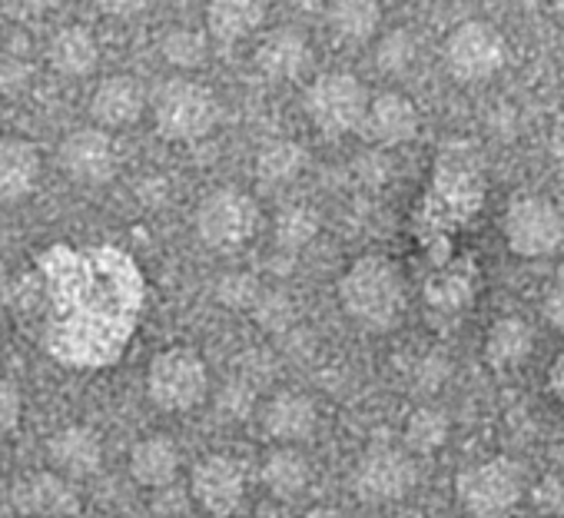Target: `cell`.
Listing matches in <instances>:
<instances>
[{"mask_svg": "<svg viewBox=\"0 0 564 518\" xmlns=\"http://www.w3.org/2000/svg\"><path fill=\"white\" fill-rule=\"evenodd\" d=\"M51 8H54V0H0V11L21 24L41 21Z\"/></svg>", "mask_w": 564, "mask_h": 518, "instance_id": "obj_34", "label": "cell"}, {"mask_svg": "<svg viewBox=\"0 0 564 518\" xmlns=\"http://www.w3.org/2000/svg\"><path fill=\"white\" fill-rule=\"evenodd\" d=\"M541 316L547 320V326H551L554 333H561V336H564V283H554V287L544 293Z\"/></svg>", "mask_w": 564, "mask_h": 518, "instance_id": "obj_35", "label": "cell"}, {"mask_svg": "<svg viewBox=\"0 0 564 518\" xmlns=\"http://www.w3.org/2000/svg\"><path fill=\"white\" fill-rule=\"evenodd\" d=\"M485 363L495 373H511L524 366L534 353V330L521 316H498L485 333Z\"/></svg>", "mask_w": 564, "mask_h": 518, "instance_id": "obj_19", "label": "cell"}, {"mask_svg": "<svg viewBox=\"0 0 564 518\" xmlns=\"http://www.w3.org/2000/svg\"><path fill=\"white\" fill-rule=\"evenodd\" d=\"M296 4H303L306 11H316V4H319V0H296Z\"/></svg>", "mask_w": 564, "mask_h": 518, "instance_id": "obj_41", "label": "cell"}, {"mask_svg": "<svg viewBox=\"0 0 564 518\" xmlns=\"http://www.w3.org/2000/svg\"><path fill=\"white\" fill-rule=\"evenodd\" d=\"M538 518H551V515H538Z\"/></svg>", "mask_w": 564, "mask_h": 518, "instance_id": "obj_43", "label": "cell"}, {"mask_svg": "<svg viewBox=\"0 0 564 518\" xmlns=\"http://www.w3.org/2000/svg\"><path fill=\"white\" fill-rule=\"evenodd\" d=\"M505 242L521 259H544L564 242V216L544 196H514L505 209Z\"/></svg>", "mask_w": 564, "mask_h": 518, "instance_id": "obj_6", "label": "cell"}, {"mask_svg": "<svg viewBox=\"0 0 564 518\" xmlns=\"http://www.w3.org/2000/svg\"><path fill=\"white\" fill-rule=\"evenodd\" d=\"M94 8L110 18H137L147 8V0H94Z\"/></svg>", "mask_w": 564, "mask_h": 518, "instance_id": "obj_36", "label": "cell"}, {"mask_svg": "<svg viewBox=\"0 0 564 518\" xmlns=\"http://www.w3.org/2000/svg\"><path fill=\"white\" fill-rule=\"evenodd\" d=\"M160 54L166 64L180 67V71H196L206 64L209 57V41L206 34L199 31H189V28H173L166 31V37L160 41Z\"/></svg>", "mask_w": 564, "mask_h": 518, "instance_id": "obj_27", "label": "cell"}, {"mask_svg": "<svg viewBox=\"0 0 564 518\" xmlns=\"http://www.w3.org/2000/svg\"><path fill=\"white\" fill-rule=\"evenodd\" d=\"M310 462L296 449H275L262 462V485L282 501L300 498L310 488Z\"/></svg>", "mask_w": 564, "mask_h": 518, "instance_id": "obj_23", "label": "cell"}, {"mask_svg": "<svg viewBox=\"0 0 564 518\" xmlns=\"http://www.w3.org/2000/svg\"><path fill=\"white\" fill-rule=\"evenodd\" d=\"M303 518H346L339 508H333V505H316V508H310Z\"/></svg>", "mask_w": 564, "mask_h": 518, "instance_id": "obj_39", "label": "cell"}, {"mask_svg": "<svg viewBox=\"0 0 564 518\" xmlns=\"http://www.w3.org/2000/svg\"><path fill=\"white\" fill-rule=\"evenodd\" d=\"M429 300L432 306H442V310H462L471 303V273H448L442 277L438 283L429 287Z\"/></svg>", "mask_w": 564, "mask_h": 518, "instance_id": "obj_30", "label": "cell"}, {"mask_svg": "<svg viewBox=\"0 0 564 518\" xmlns=\"http://www.w3.org/2000/svg\"><path fill=\"white\" fill-rule=\"evenodd\" d=\"M180 472V452L166 435L140 439L130 452V475L147 488H163Z\"/></svg>", "mask_w": 564, "mask_h": 518, "instance_id": "obj_21", "label": "cell"}, {"mask_svg": "<svg viewBox=\"0 0 564 518\" xmlns=\"http://www.w3.org/2000/svg\"><path fill=\"white\" fill-rule=\"evenodd\" d=\"M343 310L369 333H389L405 316V283L392 259L359 256L339 283Z\"/></svg>", "mask_w": 564, "mask_h": 518, "instance_id": "obj_1", "label": "cell"}, {"mask_svg": "<svg viewBox=\"0 0 564 518\" xmlns=\"http://www.w3.org/2000/svg\"><path fill=\"white\" fill-rule=\"evenodd\" d=\"M319 233V213L313 206H286L275 216V242L282 249H303Z\"/></svg>", "mask_w": 564, "mask_h": 518, "instance_id": "obj_28", "label": "cell"}, {"mask_svg": "<svg viewBox=\"0 0 564 518\" xmlns=\"http://www.w3.org/2000/svg\"><path fill=\"white\" fill-rule=\"evenodd\" d=\"M189 492L196 505L209 515H232L242 505L246 495V475L242 465L229 455H206L193 465Z\"/></svg>", "mask_w": 564, "mask_h": 518, "instance_id": "obj_11", "label": "cell"}, {"mask_svg": "<svg viewBox=\"0 0 564 518\" xmlns=\"http://www.w3.org/2000/svg\"><path fill=\"white\" fill-rule=\"evenodd\" d=\"M256 67L269 80H296L310 67V41L296 28H275L256 47Z\"/></svg>", "mask_w": 564, "mask_h": 518, "instance_id": "obj_17", "label": "cell"}, {"mask_svg": "<svg viewBox=\"0 0 564 518\" xmlns=\"http://www.w3.org/2000/svg\"><path fill=\"white\" fill-rule=\"evenodd\" d=\"M265 21V0H209L206 28L216 41L236 44L259 31Z\"/></svg>", "mask_w": 564, "mask_h": 518, "instance_id": "obj_20", "label": "cell"}, {"mask_svg": "<svg viewBox=\"0 0 564 518\" xmlns=\"http://www.w3.org/2000/svg\"><path fill=\"white\" fill-rule=\"evenodd\" d=\"M306 170V150L293 140H269L256 157V173L262 183H293Z\"/></svg>", "mask_w": 564, "mask_h": 518, "instance_id": "obj_25", "label": "cell"}, {"mask_svg": "<svg viewBox=\"0 0 564 518\" xmlns=\"http://www.w3.org/2000/svg\"><path fill=\"white\" fill-rule=\"evenodd\" d=\"M259 229V206L242 190H213L196 209V233L209 249L229 252L249 242Z\"/></svg>", "mask_w": 564, "mask_h": 518, "instance_id": "obj_7", "label": "cell"}, {"mask_svg": "<svg viewBox=\"0 0 564 518\" xmlns=\"http://www.w3.org/2000/svg\"><path fill=\"white\" fill-rule=\"evenodd\" d=\"M47 61L64 77H87V74H94V67L100 61V47H97V41H94V34L87 28L74 24V28H64V31L54 34Z\"/></svg>", "mask_w": 564, "mask_h": 518, "instance_id": "obj_22", "label": "cell"}, {"mask_svg": "<svg viewBox=\"0 0 564 518\" xmlns=\"http://www.w3.org/2000/svg\"><path fill=\"white\" fill-rule=\"evenodd\" d=\"M531 505L541 515L564 518V472H547L531 488Z\"/></svg>", "mask_w": 564, "mask_h": 518, "instance_id": "obj_31", "label": "cell"}, {"mask_svg": "<svg viewBox=\"0 0 564 518\" xmlns=\"http://www.w3.org/2000/svg\"><path fill=\"white\" fill-rule=\"evenodd\" d=\"M47 458L64 478H87L104 465V445L94 429L67 425L47 439Z\"/></svg>", "mask_w": 564, "mask_h": 518, "instance_id": "obj_15", "label": "cell"}, {"mask_svg": "<svg viewBox=\"0 0 564 518\" xmlns=\"http://www.w3.org/2000/svg\"><path fill=\"white\" fill-rule=\"evenodd\" d=\"M143 107H147V90L137 77H127V74L100 80V87L94 90V100H90L94 120L107 130H123V127L137 123Z\"/></svg>", "mask_w": 564, "mask_h": 518, "instance_id": "obj_16", "label": "cell"}, {"mask_svg": "<svg viewBox=\"0 0 564 518\" xmlns=\"http://www.w3.org/2000/svg\"><path fill=\"white\" fill-rule=\"evenodd\" d=\"M524 468L508 455L475 462L455 478L458 505L471 518H511V511L524 498Z\"/></svg>", "mask_w": 564, "mask_h": 518, "instance_id": "obj_2", "label": "cell"}, {"mask_svg": "<svg viewBox=\"0 0 564 518\" xmlns=\"http://www.w3.org/2000/svg\"><path fill=\"white\" fill-rule=\"evenodd\" d=\"M21 412H24V402H21L18 386L8 382V379H0V439H8L18 429Z\"/></svg>", "mask_w": 564, "mask_h": 518, "instance_id": "obj_33", "label": "cell"}, {"mask_svg": "<svg viewBox=\"0 0 564 518\" xmlns=\"http://www.w3.org/2000/svg\"><path fill=\"white\" fill-rule=\"evenodd\" d=\"M508 47L495 24L465 21L445 41V67L458 84H485L505 67Z\"/></svg>", "mask_w": 564, "mask_h": 518, "instance_id": "obj_8", "label": "cell"}, {"mask_svg": "<svg viewBox=\"0 0 564 518\" xmlns=\"http://www.w3.org/2000/svg\"><path fill=\"white\" fill-rule=\"evenodd\" d=\"M547 389H551L554 402L564 409V349L554 356V363H551V369H547Z\"/></svg>", "mask_w": 564, "mask_h": 518, "instance_id": "obj_37", "label": "cell"}, {"mask_svg": "<svg viewBox=\"0 0 564 518\" xmlns=\"http://www.w3.org/2000/svg\"><path fill=\"white\" fill-rule=\"evenodd\" d=\"M382 24L379 0H336L329 8V31L343 44H366Z\"/></svg>", "mask_w": 564, "mask_h": 518, "instance_id": "obj_24", "label": "cell"}, {"mask_svg": "<svg viewBox=\"0 0 564 518\" xmlns=\"http://www.w3.org/2000/svg\"><path fill=\"white\" fill-rule=\"evenodd\" d=\"M415 478H419V472H415V462L409 458V452L392 449V445H376L359 458V465L352 472V488L369 505H389V501L405 498L412 492Z\"/></svg>", "mask_w": 564, "mask_h": 518, "instance_id": "obj_9", "label": "cell"}, {"mask_svg": "<svg viewBox=\"0 0 564 518\" xmlns=\"http://www.w3.org/2000/svg\"><path fill=\"white\" fill-rule=\"evenodd\" d=\"M310 123L326 137H346L362 127V117L369 110V90L359 77L329 71L319 74L303 97Z\"/></svg>", "mask_w": 564, "mask_h": 518, "instance_id": "obj_4", "label": "cell"}, {"mask_svg": "<svg viewBox=\"0 0 564 518\" xmlns=\"http://www.w3.org/2000/svg\"><path fill=\"white\" fill-rule=\"evenodd\" d=\"M376 61L386 74H402L412 67L415 61V41L409 31H392L379 41V51H376Z\"/></svg>", "mask_w": 564, "mask_h": 518, "instance_id": "obj_29", "label": "cell"}, {"mask_svg": "<svg viewBox=\"0 0 564 518\" xmlns=\"http://www.w3.org/2000/svg\"><path fill=\"white\" fill-rule=\"evenodd\" d=\"M11 501L31 518H70L80 508V495L61 472H31L14 482Z\"/></svg>", "mask_w": 564, "mask_h": 518, "instance_id": "obj_12", "label": "cell"}, {"mask_svg": "<svg viewBox=\"0 0 564 518\" xmlns=\"http://www.w3.org/2000/svg\"><path fill=\"white\" fill-rule=\"evenodd\" d=\"M547 150H551V160L557 163V170L564 173V117L554 120L551 137H547Z\"/></svg>", "mask_w": 564, "mask_h": 518, "instance_id": "obj_38", "label": "cell"}, {"mask_svg": "<svg viewBox=\"0 0 564 518\" xmlns=\"http://www.w3.org/2000/svg\"><path fill=\"white\" fill-rule=\"evenodd\" d=\"M554 11H557V18L564 21V0H554Z\"/></svg>", "mask_w": 564, "mask_h": 518, "instance_id": "obj_42", "label": "cell"}, {"mask_svg": "<svg viewBox=\"0 0 564 518\" xmlns=\"http://www.w3.org/2000/svg\"><path fill=\"white\" fill-rule=\"evenodd\" d=\"M206 389H209L206 363L186 346L156 353L147 369V392H150L153 406L163 412L196 409L206 399Z\"/></svg>", "mask_w": 564, "mask_h": 518, "instance_id": "obj_5", "label": "cell"}, {"mask_svg": "<svg viewBox=\"0 0 564 518\" xmlns=\"http://www.w3.org/2000/svg\"><path fill=\"white\" fill-rule=\"evenodd\" d=\"M44 173L41 150L31 140L4 137L0 140V199H24L37 190Z\"/></svg>", "mask_w": 564, "mask_h": 518, "instance_id": "obj_18", "label": "cell"}, {"mask_svg": "<svg viewBox=\"0 0 564 518\" xmlns=\"http://www.w3.org/2000/svg\"><path fill=\"white\" fill-rule=\"evenodd\" d=\"M448 432H452L448 416L435 406H422L405 422V449L415 455H432L448 442Z\"/></svg>", "mask_w": 564, "mask_h": 518, "instance_id": "obj_26", "label": "cell"}, {"mask_svg": "<svg viewBox=\"0 0 564 518\" xmlns=\"http://www.w3.org/2000/svg\"><path fill=\"white\" fill-rule=\"evenodd\" d=\"M150 107H153L156 133L176 143L203 140L219 120V104L213 90L189 77H173L160 84L156 94L150 97Z\"/></svg>", "mask_w": 564, "mask_h": 518, "instance_id": "obj_3", "label": "cell"}, {"mask_svg": "<svg viewBox=\"0 0 564 518\" xmlns=\"http://www.w3.org/2000/svg\"><path fill=\"white\" fill-rule=\"evenodd\" d=\"M319 412L313 406L310 396L303 392H275L265 406H262V432L275 442H306L316 432Z\"/></svg>", "mask_w": 564, "mask_h": 518, "instance_id": "obj_14", "label": "cell"}, {"mask_svg": "<svg viewBox=\"0 0 564 518\" xmlns=\"http://www.w3.org/2000/svg\"><path fill=\"white\" fill-rule=\"evenodd\" d=\"M61 170L84 186H100L117 173V147L107 130L100 127H84L64 137L61 143Z\"/></svg>", "mask_w": 564, "mask_h": 518, "instance_id": "obj_10", "label": "cell"}, {"mask_svg": "<svg viewBox=\"0 0 564 518\" xmlns=\"http://www.w3.org/2000/svg\"><path fill=\"white\" fill-rule=\"evenodd\" d=\"M219 303L226 306H256L259 303V283L249 277H226L219 283Z\"/></svg>", "mask_w": 564, "mask_h": 518, "instance_id": "obj_32", "label": "cell"}, {"mask_svg": "<svg viewBox=\"0 0 564 518\" xmlns=\"http://www.w3.org/2000/svg\"><path fill=\"white\" fill-rule=\"evenodd\" d=\"M369 143L379 147H402L409 140H415L419 133V110L405 94L386 90L379 97H369V110L362 117V127Z\"/></svg>", "mask_w": 564, "mask_h": 518, "instance_id": "obj_13", "label": "cell"}, {"mask_svg": "<svg viewBox=\"0 0 564 518\" xmlns=\"http://www.w3.org/2000/svg\"><path fill=\"white\" fill-rule=\"evenodd\" d=\"M256 518H290V511H286V508H279V505H262Z\"/></svg>", "mask_w": 564, "mask_h": 518, "instance_id": "obj_40", "label": "cell"}]
</instances>
